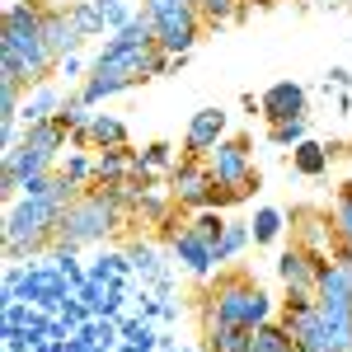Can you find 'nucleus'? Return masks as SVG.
I'll return each mask as SVG.
<instances>
[{
    "mask_svg": "<svg viewBox=\"0 0 352 352\" xmlns=\"http://www.w3.org/2000/svg\"><path fill=\"white\" fill-rule=\"evenodd\" d=\"M184 5H192V0H184Z\"/></svg>",
    "mask_w": 352,
    "mask_h": 352,
    "instance_id": "obj_28",
    "label": "nucleus"
},
{
    "mask_svg": "<svg viewBox=\"0 0 352 352\" xmlns=\"http://www.w3.org/2000/svg\"><path fill=\"white\" fill-rule=\"evenodd\" d=\"M169 197H174V207L179 212H207L212 207V192H217V179H212V169L207 160H184L169 164Z\"/></svg>",
    "mask_w": 352,
    "mask_h": 352,
    "instance_id": "obj_6",
    "label": "nucleus"
},
{
    "mask_svg": "<svg viewBox=\"0 0 352 352\" xmlns=\"http://www.w3.org/2000/svg\"><path fill=\"white\" fill-rule=\"evenodd\" d=\"M207 300H212L207 315L230 320V324H240V329H258V324H272L277 320V300L249 272H221L217 287L207 292Z\"/></svg>",
    "mask_w": 352,
    "mask_h": 352,
    "instance_id": "obj_3",
    "label": "nucleus"
},
{
    "mask_svg": "<svg viewBox=\"0 0 352 352\" xmlns=\"http://www.w3.org/2000/svg\"><path fill=\"white\" fill-rule=\"evenodd\" d=\"M292 352H296V348H292Z\"/></svg>",
    "mask_w": 352,
    "mask_h": 352,
    "instance_id": "obj_29",
    "label": "nucleus"
},
{
    "mask_svg": "<svg viewBox=\"0 0 352 352\" xmlns=\"http://www.w3.org/2000/svg\"><path fill=\"white\" fill-rule=\"evenodd\" d=\"M249 240H254V230H249L244 221H226V235H221V244H217V268H221V263H230Z\"/></svg>",
    "mask_w": 352,
    "mask_h": 352,
    "instance_id": "obj_19",
    "label": "nucleus"
},
{
    "mask_svg": "<svg viewBox=\"0 0 352 352\" xmlns=\"http://www.w3.org/2000/svg\"><path fill=\"white\" fill-rule=\"evenodd\" d=\"M272 141H277V146H300V141H305V118L277 122V127H272Z\"/></svg>",
    "mask_w": 352,
    "mask_h": 352,
    "instance_id": "obj_25",
    "label": "nucleus"
},
{
    "mask_svg": "<svg viewBox=\"0 0 352 352\" xmlns=\"http://www.w3.org/2000/svg\"><path fill=\"white\" fill-rule=\"evenodd\" d=\"M207 169L217 179V188H230L235 197H249V188H258V169H254V155H249V141L244 136H226L207 151Z\"/></svg>",
    "mask_w": 352,
    "mask_h": 352,
    "instance_id": "obj_5",
    "label": "nucleus"
},
{
    "mask_svg": "<svg viewBox=\"0 0 352 352\" xmlns=\"http://www.w3.org/2000/svg\"><path fill=\"white\" fill-rule=\"evenodd\" d=\"M329 221H333V240H352V179L343 184V188H338Z\"/></svg>",
    "mask_w": 352,
    "mask_h": 352,
    "instance_id": "obj_20",
    "label": "nucleus"
},
{
    "mask_svg": "<svg viewBox=\"0 0 352 352\" xmlns=\"http://www.w3.org/2000/svg\"><path fill=\"white\" fill-rule=\"evenodd\" d=\"M258 113L268 118L272 127H277V122H292V118H305V85H296V80L268 85L263 99H258Z\"/></svg>",
    "mask_w": 352,
    "mask_h": 352,
    "instance_id": "obj_9",
    "label": "nucleus"
},
{
    "mask_svg": "<svg viewBox=\"0 0 352 352\" xmlns=\"http://www.w3.org/2000/svg\"><path fill=\"white\" fill-rule=\"evenodd\" d=\"M61 104H66V99H61V89H56L52 80H47V85H33V89L24 94L19 118H24V122H47V118H56V113H61Z\"/></svg>",
    "mask_w": 352,
    "mask_h": 352,
    "instance_id": "obj_13",
    "label": "nucleus"
},
{
    "mask_svg": "<svg viewBox=\"0 0 352 352\" xmlns=\"http://www.w3.org/2000/svg\"><path fill=\"white\" fill-rule=\"evenodd\" d=\"M244 343H249V329L207 315V348L212 352H244Z\"/></svg>",
    "mask_w": 352,
    "mask_h": 352,
    "instance_id": "obj_15",
    "label": "nucleus"
},
{
    "mask_svg": "<svg viewBox=\"0 0 352 352\" xmlns=\"http://www.w3.org/2000/svg\"><path fill=\"white\" fill-rule=\"evenodd\" d=\"M174 61L179 56L160 52L155 43H122V38H113L109 47L94 56V66H89V76L80 85V99L99 104V99H109L118 89H132V85L151 80V76H164Z\"/></svg>",
    "mask_w": 352,
    "mask_h": 352,
    "instance_id": "obj_2",
    "label": "nucleus"
},
{
    "mask_svg": "<svg viewBox=\"0 0 352 352\" xmlns=\"http://www.w3.org/2000/svg\"><path fill=\"white\" fill-rule=\"evenodd\" d=\"M169 151H174V146H164V141H155V146H146V169H164V164H169Z\"/></svg>",
    "mask_w": 352,
    "mask_h": 352,
    "instance_id": "obj_26",
    "label": "nucleus"
},
{
    "mask_svg": "<svg viewBox=\"0 0 352 352\" xmlns=\"http://www.w3.org/2000/svg\"><path fill=\"white\" fill-rule=\"evenodd\" d=\"M292 164H296L305 179H320V174L329 169V146H320V141L305 136L300 146H292Z\"/></svg>",
    "mask_w": 352,
    "mask_h": 352,
    "instance_id": "obj_17",
    "label": "nucleus"
},
{
    "mask_svg": "<svg viewBox=\"0 0 352 352\" xmlns=\"http://www.w3.org/2000/svg\"><path fill=\"white\" fill-rule=\"evenodd\" d=\"M71 19H76V28H80V33H99L109 14H104V5H80V10H71Z\"/></svg>",
    "mask_w": 352,
    "mask_h": 352,
    "instance_id": "obj_24",
    "label": "nucleus"
},
{
    "mask_svg": "<svg viewBox=\"0 0 352 352\" xmlns=\"http://www.w3.org/2000/svg\"><path fill=\"white\" fill-rule=\"evenodd\" d=\"M320 254H310L305 244H292V249H282V258H277V277H282V287L292 292V296H315V287H320Z\"/></svg>",
    "mask_w": 352,
    "mask_h": 352,
    "instance_id": "obj_7",
    "label": "nucleus"
},
{
    "mask_svg": "<svg viewBox=\"0 0 352 352\" xmlns=\"http://www.w3.org/2000/svg\"><path fill=\"white\" fill-rule=\"evenodd\" d=\"M188 226H192V230H197V235H202L207 244H212V249H217V244H221V235H226V217H221L217 207H207V212H197V217H192Z\"/></svg>",
    "mask_w": 352,
    "mask_h": 352,
    "instance_id": "obj_21",
    "label": "nucleus"
},
{
    "mask_svg": "<svg viewBox=\"0 0 352 352\" xmlns=\"http://www.w3.org/2000/svg\"><path fill=\"white\" fill-rule=\"evenodd\" d=\"M226 141V113L221 109H202L188 118V132H184V155L188 160H207V151Z\"/></svg>",
    "mask_w": 352,
    "mask_h": 352,
    "instance_id": "obj_8",
    "label": "nucleus"
},
{
    "mask_svg": "<svg viewBox=\"0 0 352 352\" xmlns=\"http://www.w3.org/2000/svg\"><path fill=\"white\" fill-rule=\"evenodd\" d=\"M43 5L47 0H14L5 10V28H0V80L24 85H47L56 71V52L43 33Z\"/></svg>",
    "mask_w": 352,
    "mask_h": 352,
    "instance_id": "obj_1",
    "label": "nucleus"
},
{
    "mask_svg": "<svg viewBox=\"0 0 352 352\" xmlns=\"http://www.w3.org/2000/svg\"><path fill=\"white\" fill-rule=\"evenodd\" d=\"M61 179H71L76 188H89V184H94V160H89V155H80V151H76V155H66Z\"/></svg>",
    "mask_w": 352,
    "mask_h": 352,
    "instance_id": "obj_22",
    "label": "nucleus"
},
{
    "mask_svg": "<svg viewBox=\"0 0 352 352\" xmlns=\"http://www.w3.org/2000/svg\"><path fill=\"white\" fill-rule=\"evenodd\" d=\"M197 5V14L207 19V28H221L230 24V19H244V10H249V0H192Z\"/></svg>",
    "mask_w": 352,
    "mask_h": 352,
    "instance_id": "obj_18",
    "label": "nucleus"
},
{
    "mask_svg": "<svg viewBox=\"0 0 352 352\" xmlns=\"http://www.w3.org/2000/svg\"><path fill=\"white\" fill-rule=\"evenodd\" d=\"M71 141L85 146V151H118V146H127V127H122L118 118H109V113H94L89 127H85L80 136H71Z\"/></svg>",
    "mask_w": 352,
    "mask_h": 352,
    "instance_id": "obj_12",
    "label": "nucleus"
},
{
    "mask_svg": "<svg viewBox=\"0 0 352 352\" xmlns=\"http://www.w3.org/2000/svg\"><path fill=\"white\" fill-rule=\"evenodd\" d=\"M43 33H47V43H52L56 61H66V56H76V47H80V28H76V19H71V10H61V5H43Z\"/></svg>",
    "mask_w": 352,
    "mask_h": 352,
    "instance_id": "obj_11",
    "label": "nucleus"
},
{
    "mask_svg": "<svg viewBox=\"0 0 352 352\" xmlns=\"http://www.w3.org/2000/svg\"><path fill=\"white\" fill-rule=\"evenodd\" d=\"M164 235H169V244H174V258H179V263H184L188 272H197V277H207V272L217 268V249H212V244L202 240V235H197L192 226H179V230L169 226Z\"/></svg>",
    "mask_w": 352,
    "mask_h": 352,
    "instance_id": "obj_10",
    "label": "nucleus"
},
{
    "mask_svg": "<svg viewBox=\"0 0 352 352\" xmlns=\"http://www.w3.org/2000/svg\"><path fill=\"white\" fill-rule=\"evenodd\" d=\"M254 244H272L277 235H282V212H272V207H263L258 217H254Z\"/></svg>",
    "mask_w": 352,
    "mask_h": 352,
    "instance_id": "obj_23",
    "label": "nucleus"
},
{
    "mask_svg": "<svg viewBox=\"0 0 352 352\" xmlns=\"http://www.w3.org/2000/svg\"><path fill=\"white\" fill-rule=\"evenodd\" d=\"M141 10L155 19V47L169 56H188L192 43L207 28V19L197 14V5H184V0H146Z\"/></svg>",
    "mask_w": 352,
    "mask_h": 352,
    "instance_id": "obj_4",
    "label": "nucleus"
},
{
    "mask_svg": "<svg viewBox=\"0 0 352 352\" xmlns=\"http://www.w3.org/2000/svg\"><path fill=\"white\" fill-rule=\"evenodd\" d=\"M66 136H71V132H66L56 118H47V122H24V136H19V141L56 160V151H66Z\"/></svg>",
    "mask_w": 352,
    "mask_h": 352,
    "instance_id": "obj_14",
    "label": "nucleus"
},
{
    "mask_svg": "<svg viewBox=\"0 0 352 352\" xmlns=\"http://www.w3.org/2000/svg\"><path fill=\"white\" fill-rule=\"evenodd\" d=\"M258 5H272V0H258Z\"/></svg>",
    "mask_w": 352,
    "mask_h": 352,
    "instance_id": "obj_27",
    "label": "nucleus"
},
{
    "mask_svg": "<svg viewBox=\"0 0 352 352\" xmlns=\"http://www.w3.org/2000/svg\"><path fill=\"white\" fill-rule=\"evenodd\" d=\"M296 343H292V333L277 324H258V329H249V343H244V352H292Z\"/></svg>",
    "mask_w": 352,
    "mask_h": 352,
    "instance_id": "obj_16",
    "label": "nucleus"
}]
</instances>
